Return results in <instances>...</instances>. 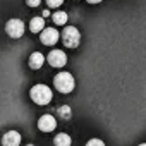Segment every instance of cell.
<instances>
[{"label":"cell","instance_id":"3957f363","mask_svg":"<svg viewBox=\"0 0 146 146\" xmlns=\"http://www.w3.org/2000/svg\"><path fill=\"white\" fill-rule=\"evenodd\" d=\"M62 41H64V45L67 48H78L79 43H81V33L78 31V28L69 26L62 33Z\"/></svg>","mask_w":146,"mask_h":146},{"label":"cell","instance_id":"30bf717a","mask_svg":"<svg viewBox=\"0 0 146 146\" xmlns=\"http://www.w3.org/2000/svg\"><path fill=\"white\" fill-rule=\"evenodd\" d=\"M53 143H55V146H70V144H72V139H70L69 134L58 132V134L53 137Z\"/></svg>","mask_w":146,"mask_h":146},{"label":"cell","instance_id":"9a60e30c","mask_svg":"<svg viewBox=\"0 0 146 146\" xmlns=\"http://www.w3.org/2000/svg\"><path fill=\"white\" fill-rule=\"evenodd\" d=\"M86 146H105V143L102 139H98V137H93V139H90L86 143Z\"/></svg>","mask_w":146,"mask_h":146},{"label":"cell","instance_id":"277c9868","mask_svg":"<svg viewBox=\"0 0 146 146\" xmlns=\"http://www.w3.org/2000/svg\"><path fill=\"white\" fill-rule=\"evenodd\" d=\"M24 29H26V26L21 19H11L5 24V31L11 38H21L24 35Z\"/></svg>","mask_w":146,"mask_h":146},{"label":"cell","instance_id":"4fadbf2b","mask_svg":"<svg viewBox=\"0 0 146 146\" xmlns=\"http://www.w3.org/2000/svg\"><path fill=\"white\" fill-rule=\"evenodd\" d=\"M52 19H53V23H55L57 26H64V24L67 23V12L58 11V12H55V14L52 16Z\"/></svg>","mask_w":146,"mask_h":146},{"label":"cell","instance_id":"52a82bcc","mask_svg":"<svg viewBox=\"0 0 146 146\" xmlns=\"http://www.w3.org/2000/svg\"><path fill=\"white\" fill-rule=\"evenodd\" d=\"M55 125H57V122H55L53 115H43L38 119V129L43 132H52L55 129Z\"/></svg>","mask_w":146,"mask_h":146},{"label":"cell","instance_id":"e0dca14e","mask_svg":"<svg viewBox=\"0 0 146 146\" xmlns=\"http://www.w3.org/2000/svg\"><path fill=\"white\" fill-rule=\"evenodd\" d=\"M86 2H90V4H100V2H103V0H86Z\"/></svg>","mask_w":146,"mask_h":146},{"label":"cell","instance_id":"6da1fadb","mask_svg":"<svg viewBox=\"0 0 146 146\" xmlns=\"http://www.w3.org/2000/svg\"><path fill=\"white\" fill-rule=\"evenodd\" d=\"M29 96L36 105H48L52 102V98H53V93L45 84H35L31 88V91H29Z\"/></svg>","mask_w":146,"mask_h":146},{"label":"cell","instance_id":"7c38bea8","mask_svg":"<svg viewBox=\"0 0 146 146\" xmlns=\"http://www.w3.org/2000/svg\"><path fill=\"white\" fill-rule=\"evenodd\" d=\"M57 113H58V117H60V119L69 120V119L72 117V108H70L69 105H62V107H58V108H57Z\"/></svg>","mask_w":146,"mask_h":146},{"label":"cell","instance_id":"5bb4252c","mask_svg":"<svg viewBox=\"0 0 146 146\" xmlns=\"http://www.w3.org/2000/svg\"><path fill=\"white\" fill-rule=\"evenodd\" d=\"M64 4V0H46V5L50 7V9H57V7H60Z\"/></svg>","mask_w":146,"mask_h":146},{"label":"cell","instance_id":"7a4b0ae2","mask_svg":"<svg viewBox=\"0 0 146 146\" xmlns=\"http://www.w3.org/2000/svg\"><path fill=\"white\" fill-rule=\"evenodd\" d=\"M53 84H55L57 91H60V93H70L76 88V81L70 72H58L53 78Z\"/></svg>","mask_w":146,"mask_h":146},{"label":"cell","instance_id":"2e32d148","mask_svg":"<svg viewBox=\"0 0 146 146\" xmlns=\"http://www.w3.org/2000/svg\"><path fill=\"white\" fill-rule=\"evenodd\" d=\"M40 2H41V0H26V4H28L29 7H38Z\"/></svg>","mask_w":146,"mask_h":146},{"label":"cell","instance_id":"8992f818","mask_svg":"<svg viewBox=\"0 0 146 146\" xmlns=\"http://www.w3.org/2000/svg\"><path fill=\"white\" fill-rule=\"evenodd\" d=\"M58 38H60V35H58V31L53 29V28H43V31H41V35H40L41 43H43V45H48V46L55 45V43L58 41Z\"/></svg>","mask_w":146,"mask_h":146},{"label":"cell","instance_id":"d6986e66","mask_svg":"<svg viewBox=\"0 0 146 146\" xmlns=\"http://www.w3.org/2000/svg\"><path fill=\"white\" fill-rule=\"evenodd\" d=\"M26 146H35V144H26Z\"/></svg>","mask_w":146,"mask_h":146},{"label":"cell","instance_id":"5b68a950","mask_svg":"<svg viewBox=\"0 0 146 146\" xmlns=\"http://www.w3.org/2000/svg\"><path fill=\"white\" fill-rule=\"evenodd\" d=\"M46 60H48V64H50L52 67L60 69V67H64V65L67 64V55H65L62 50H52V52L48 53Z\"/></svg>","mask_w":146,"mask_h":146},{"label":"cell","instance_id":"8fae6325","mask_svg":"<svg viewBox=\"0 0 146 146\" xmlns=\"http://www.w3.org/2000/svg\"><path fill=\"white\" fill-rule=\"evenodd\" d=\"M45 28V17H33L29 23V29L33 33H41Z\"/></svg>","mask_w":146,"mask_h":146},{"label":"cell","instance_id":"ac0fdd59","mask_svg":"<svg viewBox=\"0 0 146 146\" xmlns=\"http://www.w3.org/2000/svg\"><path fill=\"white\" fill-rule=\"evenodd\" d=\"M139 146H146V143H143V144H139Z\"/></svg>","mask_w":146,"mask_h":146},{"label":"cell","instance_id":"9c48e42d","mask_svg":"<svg viewBox=\"0 0 146 146\" xmlns=\"http://www.w3.org/2000/svg\"><path fill=\"white\" fill-rule=\"evenodd\" d=\"M28 64H29V67H31V69H35V70L41 69V67H43V64H45V57H43V53H40V52H33V53L29 55Z\"/></svg>","mask_w":146,"mask_h":146},{"label":"cell","instance_id":"ba28073f","mask_svg":"<svg viewBox=\"0 0 146 146\" xmlns=\"http://www.w3.org/2000/svg\"><path fill=\"white\" fill-rule=\"evenodd\" d=\"M21 144V134L17 131H7L2 136V146H19Z\"/></svg>","mask_w":146,"mask_h":146}]
</instances>
